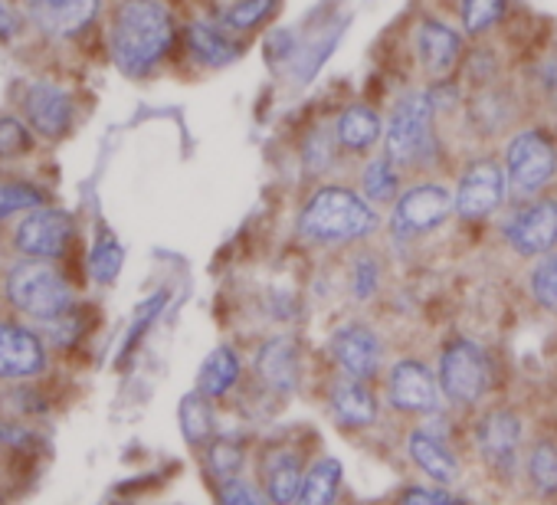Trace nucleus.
I'll list each match as a JSON object with an SVG mask.
<instances>
[{"label":"nucleus","instance_id":"20e7f679","mask_svg":"<svg viewBox=\"0 0 557 505\" xmlns=\"http://www.w3.org/2000/svg\"><path fill=\"white\" fill-rule=\"evenodd\" d=\"M433 96L430 93H413L397 102L391 128H387V158L397 161L400 168H417L426 164L436 151L433 138Z\"/></svg>","mask_w":557,"mask_h":505},{"label":"nucleus","instance_id":"9d476101","mask_svg":"<svg viewBox=\"0 0 557 505\" xmlns=\"http://www.w3.org/2000/svg\"><path fill=\"white\" fill-rule=\"evenodd\" d=\"M453 207H456V194H449L443 184H417L397 200L394 230H400V233L433 230L449 217Z\"/></svg>","mask_w":557,"mask_h":505},{"label":"nucleus","instance_id":"7c9ffc66","mask_svg":"<svg viewBox=\"0 0 557 505\" xmlns=\"http://www.w3.org/2000/svg\"><path fill=\"white\" fill-rule=\"evenodd\" d=\"M531 296L537 299L541 309L557 312V253L544 257L534 273H531Z\"/></svg>","mask_w":557,"mask_h":505},{"label":"nucleus","instance_id":"0eeeda50","mask_svg":"<svg viewBox=\"0 0 557 505\" xmlns=\"http://www.w3.org/2000/svg\"><path fill=\"white\" fill-rule=\"evenodd\" d=\"M73 217L57 207H37L14 233L21 253L34 260H60L73 243Z\"/></svg>","mask_w":557,"mask_h":505},{"label":"nucleus","instance_id":"423d86ee","mask_svg":"<svg viewBox=\"0 0 557 505\" xmlns=\"http://www.w3.org/2000/svg\"><path fill=\"white\" fill-rule=\"evenodd\" d=\"M443 394L456 404H475L488 387V361L479 345L453 342L440 358Z\"/></svg>","mask_w":557,"mask_h":505},{"label":"nucleus","instance_id":"4468645a","mask_svg":"<svg viewBox=\"0 0 557 505\" xmlns=\"http://www.w3.org/2000/svg\"><path fill=\"white\" fill-rule=\"evenodd\" d=\"M24 112L30 125L47 138H63L73 122V102L53 83H34L24 96Z\"/></svg>","mask_w":557,"mask_h":505},{"label":"nucleus","instance_id":"dca6fc26","mask_svg":"<svg viewBox=\"0 0 557 505\" xmlns=\"http://www.w3.org/2000/svg\"><path fill=\"white\" fill-rule=\"evenodd\" d=\"M387 397L400 410L426 414L436 407V378L420 361H400L387 378Z\"/></svg>","mask_w":557,"mask_h":505},{"label":"nucleus","instance_id":"f8f14e48","mask_svg":"<svg viewBox=\"0 0 557 505\" xmlns=\"http://www.w3.org/2000/svg\"><path fill=\"white\" fill-rule=\"evenodd\" d=\"M47 368V352L40 335L24 325L0 322V378H34Z\"/></svg>","mask_w":557,"mask_h":505},{"label":"nucleus","instance_id":"a878e982","mask_svg":"<svg viewBox=\"0 0 557 505\" xmlns=\"http://www.w3.org/2000/svg\"><path fill=\"white\" fill-rule=\"evenodd\" d=\"M122 263H125V249H122V243H119L112 233H102V236L96 239L92 253H89V273H92V280H96V283H112V280L119 276Z\"/></svg>","mask_w":557,"mask_h":505},{"label":"nucleus","instance_id":"a19ab883","mask_svg":"<svg viewBox=\"0 0 557 505\" xmlns=\"http://www.w3.org/2000/svg\"><path fill=\"white\" fill-rule=\"evenodd\" d=\"M14 34H17V17L4 0H0V37H14Z\"/></svg>","mask_w":557,"mask_h":505},{"label":"nucleus","instance_id":"2f4dec72","mask_svg":"<svg viewBox=\"0 0 557 505\" xmlns=\"http://www.w3.org/2000/svg\"><path fill=\"white\" fill-rule=\"evenodd\" d=\"M505 11V0H462V21L469 34L488 30Z\"/></svg>","mask_w":557,"mask_h":505},{"label":"nucleus","instance_id":"6e6552de","mask_svg":"<svg viewBox=\"0 0 557 505\" xmlns=\"http://www.w3.org/2000/svg\"><path fill=\"white\" fill-rule=\"evenodd\" d=\"M508 243L521 253V257H541L557 246V200H531L521 207L505 230Z\"/></svg>","mask_w":557,"mask_h":505},{"label":"nucleus","instance_id":"5701e85b","mask_svg":"<svg viewBox=\"0 0 557 505\" xmlns=\"http://www.w3.org/2000/svg\"><path fill=\"white\" fill-rule=\"evenodd\" d=\"M236 378H239V361H236V355L223 345V348H213V352H210V358H207L203 368H200L197 384H200V391H203L207 397H220V394H226V391L236 384Z\"/></svg>","mask_w":557,"mask_h":505},{"label":"nucleus","instance_id":"b1692460","mask_svg":"<svg viewBox=\"0 0 557 505\" xmlns=\"http://www.w3.org/2000/svg\"><path fill=\"white\" fill-rule=\"evenodd\" d=\"M338 482H342V463L338 459H319L309 469V476L302 479V502H309V505L332 502L338 492Z\"/></svg>","mask_w":557,"mask_h":505},{"label":"nucleus","instance_id":"6ab92c4d","mask_svg":"<svg viewBox=\"0 0 557 505\" xmlns=\"http://www.w3.org/2000/svg\"><path fill=\"white\" fill-rule=\"evenodd\" d=\"M410 456H413V463L426 472V476H433L436 482H456L459 479V463H456V456L446 449V443H440L433 433H426V430H417L413 436H410Z\"/></svg>","mask_w":557,"mask_h":505},{"label":"nucleus","instance_id":"f704fd0d","mask_svg":"<svg viewBox=\"0 0 557 505\" xmlns=\"http://www.w3.org/2000/svg\"><path fill=\"white\" fill-rule=\"evenodd\" d=\"M210 466H213V472L226 482V479L239 476L243 449H236L233 443H213V449H210Z\"/></svg>","mask_w":557,"mask_h":505},{"label":"nucleus","instance_id":"aec40b11","mask_svg":"<svg viewBox=\"0 0 557 505\" xmlns=\"http://www.w3.org/2000/svg\"><path fill=\"white\" fill-rule=\"evenodd\" d=\"M259 378L265 384H272L275 391H293L296 387V348L278 338V342H269L262 352H259Z\"/></svg>","mask_w":557,"mask_h":505},{"label":"nucleus","instance_id":"9b49d317","mask_svg":"<svg viewBox=\"0 0 557 505\" xmlns=\"http://www.w3.org/2000/svg\"><path fill=\"white\" fill-rule=\"evenodd\" d=\"M27 11L40 34L76 37L96 21L99 0H27Z\"/></svg>","mask_w":557,"mask_h":505},{"label":"nucleus","instance_id":"a211bd4d","mask_svg":"<svg viewBox=\"0 0 557 505\" xmlns=\"http://www.w3.org/2000/svg\"><path fill=\"white\" fill-rule=\"evenodd\" d=\"M332 410L342 427H368L377 417V401L371 387L364 384V378L348 374V378H338L332 387Z\"/></svg>","mask_w":557,"mask_h":505},{"label":"nucleus","instance_id":"4c0bfd02","mask_svg":"<svg viewBox=\"0 0 557 505\" xmlns=\"http://www.w3.org/2000/svg\"><path fill=\"white\" fill-rule=\"evenodd\" d=\"M404 502L417 505V502H462V498L449 495L446 489H407L404 492Z\"/></svg>","mask_w":557,"mask_h":505},{"label":"nucleus","instance_id":"72a5a7b5","mask_svg":"<svg viewBox=\"0 0 557 505\" xmlns=\"http://www.w3.org/2000/svg\"><path fill=\"white\" fill-rule=\"evenodd\" d=\"M30 148V132L17 119H0V158H14Z\"/></svg>","mask_w":557,"mask_h":505},{"label":"nucleus","instance_id":"c756f323","mask_svg":"<svg viewBox=\"0 0 557 505\" xmlns=\"http://www.w3.org/2000/svg\"><path fill=\"white\" fill-rule=\"evenodd\" d=\"M44 204H47V194L34 184H0V220L21 210H37Z\"/></svg>","mask_w":557,"mask_h":505},{"label":"nucleus","instance_id":"c85d7f7f","mask_svg":"<svg viewBox=\"0 0 557 505\" xmlns=\"http://www.w3.org/2000/svg\"><path fill=\"white\" fill-rule=\"evenodd\" d=\"M528 472H531V482L537 485V492L554 495L557 492V446L537 443L528 459Z\"/></svg>","mask_w":557,"mask_h":505},{"label":"nucleus","instance_id":"2eb2a0df","mask_svg":"<svg viewBox=\"0 0 557 505\" xmlns=\"http://www.w3.org/2000/svg\"><path fill=\"white\" fill-rule=\"evenodd\" d=\"M332 355L355 378H374L381 371V342L364 325H345L332 335Z\"/></svg>","mask_w":557,"mask_h":505},{"label":"nucleus","instance_id":"cd10ccee","mask_svg":"<svg viewBox=\"0 0 557 505\" xmlns=\"http://www.w3.org/2000/svg\"><path fill=\"white\" fill-rule=\"evenodd\" d=\"M361 184H364V194H368L371 200H391V197H397L400 181H397L394 161H391V158H377V161H371V164L364 168Z\"/></svg>","mask_w":557,"mask_h":505},{"label":"nucleus","instance_id":"ddd939ff","mask_svg":"<svg viewBox=\"0 0 557 505\" xmlns=\"http://www.w3.org/2000/svg\"><path fill=\"white\" fill-rule=\"evenodd\" d=\"M518 440H521V423L508 410H492L479 423V449H482V459L495 472L508 476L515 469V463H518Z\"/></svg>","mask_w":557,"mask_h":505},{"label":"nucleus","instance_id":"bb28decb","mask_svg":"<svg viewBox=\"0 0 557 505\" xmlns=\"http://www.w3.org/2000/svg\"><path fill=\"white\" fill-rule=\"evenodd\" d=\"M302 495V472H299V459L296 456H283L275 459L269 469V498L272 502H293Z\"/></svg>","mask_w":557,"mask_h":505},{"label":"nucleus","instance_id":"e433bc0d","mask_svg":"<svg viewBox=\"0 0 557 505\" xmlns=\"http://www.w3.org/2000/svg\"><path fill=\"white\" fill-rule=\"evenodd\" d=\"M220 498L230 502V505H239V502H243V505H252V502H259V495H256L239 476H233V479H226V482L220 485Z\"/></svg>","mask_w":557,"mask_h":505},{"label":"nucleus","instance_id":"58836bf2","mask_svg":"<svg viewBox=\"0 0 557 505\" xmlns=\"http://www.w3.org/2000/svg\"><path fill=\"white\" fill-rule=\"evenodd\" d=\"M306 158H309V168H312V171H322V168L329 164V158H332V151H329V138H325V135H315V138H312V145H309V155H306Z\"/></svg>","mask_w":557,"mask_h":505},{"label":"nucleus","instance_id":"4be33fe9","mask_svg":"<svg viewBox=\"0 0 557 505\" xmlns=\"http://www.w3.org/2000/svg\"><path fill=\"white\" fill-rule=\"evenodd\" d=\"M187 47L207 66H226V63H233L239 57V50L216 27H210V24H194L187 30Z\"/></svg>","mask_w":557,"mask_h":505},{"label":"nucleus","instance_id":"7ed1b4c3","mask_svg":"<svg viewBox=\"0 0 557 505\" xmlns=\"http://www.w3.org/2000/svg\"><path fill=\"white\" fill-rule=\"evenodd\" d=\"M4 293L14 309H21L24 316L37 322L57 319L73 309V286L66 283L63 273H57L53 267H44V260L14 267Z\"/></svg>","mask_w":557,"mask_h":505},{"label":"nucleus","instance_id":"f3484780","mask_svg":"<svg viewBox=\"0 0 557 505\" xmlns=\"http://www.w3.org/2000/svg\"><path fill=\"white\" fill-rule=\"evenodd\" d=\"M462 53V40L456 37V30H449L446 24H420L417 30V57H420V66L426 76L433 79H443L449 76V70L456 66Z\"/></svg>","mask_w":557,"mask_h":505},{"label":"nucleus","instance_id":"c9c22d12","mask_svg":"<svg viewBox=\"0 0 557 505\" xmlns=\"http://www.w3.org/2000/svg\"><path fill=\"white\" fill-rule=\"evenodd\" d=\"M161 306H164V296H154V299H151L148 306H141V312H138V322H135V325L128 329V335H125V348H122L119 361H122V358H128V352L135 348V342L141 338V332H145V329L151 325V319L158 316V309H161Z\"/></svg>","mask_w":557,"mask_h":505},{"label":"nucleus","instance_id":"ea45409f","mask_svg":"<svg viewBox=\"0 0 557 505\" xmlns=\"http://www.w3.org/2000/svg\"><path fill=\"white\" fill-rule=\"evenodd\" d=\"M374 286H377V270H374V263H361V267H358V283H355L358 299H368V296L374 293Z\"/></svg>","mask_w":557,"mask_h":505},{"label":"nucleus","instance_id":"412c9836","mask_svg":"<svg viewBox=\"0 0 557 505\" xmlns=\"http://www.w3.org/2000/svg\"><path fill=\"white\" fill-rule=\"evenodd\" d=\"M335 135H338V141L345 148L364 151V148H371L381 138V119L371 109H364V106H351L348 112H342Z\"/></svg>","mask_w":557,"mask_h":505},{"label":"nucleus","instance_id":"1a4fd4ad","mask_svg":"<svg viewBox=\"0 0 557 505\" xmlns=\"http://www.w3.org/2000/svg\"><path fill=\"white\" fill-rule=\"evenodd\" d=\"M505 187H508V181L495 161H475L456 187V210L466 220H482L502 207Z\"/></svg>","mask_w":557,"mask_h":505},{"label":"nucleus","instance_id":"f257e3e1","mask_svg":"<svg viewBox=\"0 0 557 505\" xmlns=\"http://www.w3.org/2000/svg\"><path fill=\"white\" fill-rule=\"evenodd\" d=\"M174 40L171 14L158 0H125L112 24V57L122 73L145 76L158 66Z\"/></svg>","mask_w":557,"mask_h":505},{"label":"nucleus","instance_id":"39448f33","mask_svg":"<svg viewBox=\"0 0 557 505\" xmlns=\"http://www.w3.org/2000/svg\"><path fill=\"white\" fill-rule=\"evenodd\" d=\"M508 187L515 197L528 200L550 184L557 174V151L541 132H521L508 145Z\"/></svg>","mask_w":557,"mask_h":505},{"label":"nucleus","instance_id":"f03ea898","mask_svg":"<svg viewBox=\"0 0 557 505\" xmlns=\"http://www.w3.org/2000/svg\"><path fill=\"white\" fill-rule=\"evenodd\" d=\"M299 226L312 243H342V239L364 236L374 226V213L368 200H361L355 190L325 187L306 204Z\"/></svg>","mask_w":557,"mask_h":505},{"label":"nucleus","instance_id":"473e14b6","mask_svg":"<svg viewBox=\"0 0 557 505\" xmlns=\"http://www.w3.org/2000/svg\"><path fill=\"white\" fill-rule=\"evenodd\" d=\"M269 11H272V0H239V4H233L223 14V24L230 30H246V27L259 24Z\"/></svg>","mask_w":557,"mask_h":505},{"label":"nucleus","instance_id":"393cba45","mask_svg":"<svg viewBox=\"0 0 557 505\" xmlns=\"http://www.w3.org/2000/svg\"><path fill=\"white\" fill-rule=\"evenodd\" d=\"M181 430L187 443H203L213 433V410L207 404V394H187L181 401Z\"/></svg>","mask_w":557,"mask_h":505}]
</instances>
